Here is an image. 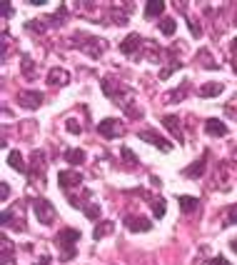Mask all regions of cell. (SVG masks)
Wrapping results in <instances>:
<instances>
[{
	"instance_id": "1",
	"label": "cell",
	"mask_w": 237,
	"mask_h": 265,
	"mask_svg": "<svg viewBox=\"0 0 237 265\" xmlns=\"http://www.w3.org/2000/svg\"><path fill=\"white\" fill-rule=\"evenodd\" d=\"M72 43H75V48H80L83 53H88L90 58H100L105 53V45H107L102 38H95L90 33H75Z\"/></svg>"
},
{
	"instance_id": "2",
	"label": "cell",
	"mask_w": 237,
	"mask_h": 265,
	"mask_svg": "<svg viewBox=\"0 0 237 265\" xmlns=\"http://www.w3.org/2000/svg\"><path fill=\"white\" fill-rule=\"evenodd\" d=\"M80 240V230L77 228H63L58 235H55V243L63 248V253H60V260L63 263H68L72 255H75V243Z\"/></svg>"
},
{
	"instance_id": "3",
	"label": "cell",
	"mask_w": 237,
	"mask_h": 265,
	"mask_svg": "<svg viewBox=\"0 0 237 265\" xmlns=\"http://www.w3.org/2000/svg\"><path fill=\"white\" fill-rule=\"evenodd\" d=\"M98 133H100L102 138L112 140V138H123L128 130H125V123H123V120H117V118H105V120L98 123Z\"/></svg>"
},
{
	"instance_id": "4",
	"label": "cell",
	"mask_w": 237,
	"mask_h": 265,
	"mask_svg": "<svg viewBox=\"0 0 237 265\" xmlns=\"http://www.w3.org/2000/svg\"><path fill=\"white\" fill-rule=\"evenodd\" d=\"M33 213H35L37 223H43V225H50V223L55 220V208H53V203L45 200V198H35V200H33Z\"/></svg>"
},
{
	"instance_id": "5",
	"label": "cell",
	"mask_w": 237,
	"mask_h": 265,
	"mask_svg": "<svg viewBox=\"0 0 237 265\" xmlns=\"http://www.w3.org/2000/svg\"><path fill=\"white\" fill-rule=\"evenodd\" d=\"M45 100V95L40 90H20L18 93V105L25 108V110H35V108H40Z\"/></svg>"
},
{
	"instance_id": "6",
	"label": "cell",
	"mask_w": 237,
	"mask_h": 265,
	"mask_svg": "<svg viewBox=\"0 0 237 265\" xmlns=\"http://www.w3.org/2000/svg\"><path fill=\"white\" fill-rule=\"evenodd\" d=\"M140 45H142V38L137 33H130L125 40L120 43V53L123 55H135V58H142L140 55Z\"/></svg>"
},
{
	"instance_id": "7",
	"label": "cell",
	"mask_w": 237,
	"mask_h": 265,
	"mask_svg": "<svg viewBox=\"0 0 237 265\" xmlns=\"http://www.w3.org/2000/svg\"><path fill=\"white\" fill-rule=\"evenodd\" d=\"M80 183H83V175L77 170H60L58 173V185L63 188V190H70V188L80 185Z\"/></svg>"
},
{
	"instance_id": "8",
	"label": "cell",
	"mask_w": 237,
	"mask_h": 265,
	"mask_svg": "<svg viewBox=\"0 0 237 265\" xmlns=\"http://www.w3.org/2000/svg\"><path fill=\"white\" fill-rule=\"evenodd\" d=\"M140 135V140H145V143H152V145H157L163 150V153H168V150H172V145H170V140H165L160 133H152V130H140L137 133Z\"/></svg>"
},
{
	"instance_id": "9",
	"label": "cell",
	"mask_w": 237,
	"mask_h": 265,
	"mask_svg": "<svg viewBox=\"0 0 237 265\" xmlns=\"http://www.w3.org/2000/svg\"><path fill=\"white\" fill-rule=\"evenodd\" d=\"M125 225H128L130 233H147L152 228V223L147 218H140V215H128L125 218Z\"/></svg>"
},
{
	"instance_id": "10",
	"label": "cell",
	"mask_w": 237,
	"mask_h": 265,
	"mask_svg": "<svg viewBox=\"0 0 237 265\" xmlns=\"http://www.w3.org/2000/svg\"><path fill=\"white\" fill-rule=\"evenodd\" d=\"M70 83V73L65 68H53L48 73V85H55V88H63Z\"/></svg>"
},
{
	"instance_id": "11",
	"label": "cell",
	"mask_w": 237,
	"mask_h": 265,
	"mask_svg": "<svg viewBox=\"0 0 237 265\" xmlns=\"http://www.w3.org/2000/svg\"><path fill=\"white\" fill-rule=\"evenodd\" d=\"M207 160H210V153H205L197 163H192L190 168H185L182 175H185V178H200V175H205V165H207Z\"/></svg>"
},
{
	"instance_id": "12",
	"label": "cell",
	"mask_w": 237,
	"mask_h": 265,
	"mask_svg": "<svg viewBox=\"0 0 237 265\" xmlns=\"http://www.w3.org/2000/svg\"><path fill=\"white\" fill-rule=\"evenodd\" d=\"M205 133H207V135H215V138H225L230 130H227V125H225L222 120L210 118V120H205Z\"/></svg>"
},
{
	"instance_id": "13",
	"label": "cell",
	"mask_w": 237,
	"mask_h": 265,
	"mask_svg": "<svg viewBox=\"0 0 237 265\" xmlns=\"http://www.w3.org/2000/svg\"><path fill=\"white\" fill-rule=\"evenodd\" d=\"M163 125H168V130L177 138L180 145L185 143V135H182V130H180V118H177V115H165V118H163Z\"/></svg>"
},
{
	"instance_id": "14",
	"label": "cell",
	"mask_w": 237,
	"mask_h": 265,
	"mask_svg": "<svg viewBox=\"0 0 237 265\" xmlns=\"http://www.w3.org/2000/svg\"><path fill=\"white\" fill-rule=\"evenodd\" d=\"M222 90H225L222 83H205L200 90H197V95H200V98H217Z\"/></svg>"
},
{
	"instance_id": "15",
	"label": "cell",
	"mask_w": 237,
	"mask_h": 265,
	"mask_svg": "<svg viewBox=\"0 0 237 265\" xmlns=\"http://www.w3.org/2000/svg\"><path fill=\"white\" fill-rule=\"evenodd\" d=\"M195 63H200L205 70H217V63H215V58L210 55V50H207V48H205V50H200V53L195 55Z\"/></svg>"
},
{
	"instance_id": "16",
	"label": "cell",
	"mask_w": 237,
	"mask_h": 265,
	"mask_svg": "<svg viewBox=\"0 0 237 265\" xmlns=\"http://www.w3.org/2000/svg\"><path fill=\"white\" fill-rule=\"evenodd\" d=\"M165 13V3L163 0H150V3L145 5V18H157Z\"/></svg>"
},
{
	"instance_id": "17",
	"label": "cell",
	"mask_w": 237,
	"mask_h": 265,
	"mask_svg": "<svg viewBox=\"0 0 237 265\" xmlns=\"http://www.w3.org/2000/svg\"><path fill=\"white\" fill-rule=\"evenodd\" d=\"M8 165L13 168V170H18V173H28V168H25V163H23V155L18 153V150H13V153L8 155Z\"/></svg>"
},
{
	"instance_id": "18",
	"label": "cell",
	"mask_w": 237,
	"mask_h": 265,
	"mask_svg": "<svg viewBox=\"0 0 237 265\" xmlns=\"http://www.w3.org/2000/svg\"><path fill=\"white\" fill-rule=\"evenodd\" d=\"M65 160L70 163V165H83L85 163V153L80 148H75V150H65Z\"/></svg>"
},
{
	"instance_id": "19",
	"label": "cell",
	"mask_w": 237,
	"mask_h": 265,
	"mask_svg": "<svg viewBox=\"0 0 237 265\" xmlns=\"http://www.w3.org/2000/svg\"><path fill=\"white\" fill-rule=\"evenodd\" d=\"M177 203H180V208H182L185 213H192V210L200 208V200L192 198V195H180V198H177Z\"/></svg>"
},
{
	"instance_id": "20",
	"label": "cell",
	"mask_w": 237,
	"mask_h": 265,
	"mask_svg": "<svg viewBox=\"0 0 237 265\" xmlns=\"http://www.w3.org/2000/svg\"><path fill=\"white\" fill-rule=\"evenodd\" d=\"M23 78L25 80H35L37 78V68L33 65V60L28 55H23Z\"/></svg>"
},
{
	"instance_id": "21",
	"label": "cell",
	"mask_w": 237,
	"mask_h": 265,
	"mask_svg": "<svg viewBox=\"0 0 237 265\" xmlns=\"http://www.w3.org/2000/svg\"><path fill=\"white\" fill-rule=\"evenodd\" d=\"M112 230H115V223H110V220H102V223L98 225V230L93 233V238H95V240H102V238H105V235H110Z\"/></svg>"
},
{
	"instance_id": "22",
	"label": "cell",
	"mask_w": 237,
	"mask_h": 265,
	"mask_svg": "<svg viewBox=\"0 0 237 265\" xmlns=\"http://www.w3.org/2000/svg\"><path fill=\"white\" fill-rule=\"evenodd\" d=\"M160 30H163L165 35H175L177 20H175V18H163V20H160Z\"/></svg>"
},
{
	"instance_id": "23",
	"label": "cell",
	"mask_w": 237,
	"mask_h": 265,
	"mask_svg": "<svg viewBox=\"0 0 237 265\" xmlns=\"http://www.w3.org/2000/svg\"><path fill=\"white\" fill-rule=\"evenodd\" d=\"M83 213H85L90 220H98V218H100V205H98V203H88V205L83 208Z\"/></svg>"
},
{
	"instance_id": "24",
	"label": "cell",
	"mask_w": 237,
	"mask_h": 265,
	"mask_svg": "<svg viewBox=\"0 0 237 265\" xmlns=\"http://www.w3.org/2000/svg\"><path fill=\"white\" fill-rule=\"evenodd\" d=\"M187 88H190V83L185 80V83L180 85V90H177V93H170V95H168V100H175V103H180V100L187 95Z\"/></svg>"
},
{
	"instance_id": "25",
	"label": "cell",
	"mask_w": 237,
	"mask_h": 265,
	"mask_svg": "<svg viewBox=\"0 0 237 265\" xmlns=\"http://www.w3.org/2000/svg\"><path fill=\"white\" fill-rule=\"evenodd\" d=\"M152 213H155V218H157V220H160V218L165 215V200H163V198L152 200Z\"/></svg>"
},
{
	"instance_id": "26",
	"label": "cell",
	"mask_w": 237,
	"mask_h": 265,
	"mask_svg": "<svg viewBox=\"0 0 237 265\" xmlns=\"http://www.w3.org/2000/svg\"><path fill=\"white\" fill-rule=\"evenodd\" d=\"M225 225H237V203L227 208V220H225Z\"/></svg>"
},
{
	"instance_id": "27",
	"label": "cell",
	"mask_w": 237,
	"mask_h": 265,
	"mask_svg": "<svg viewBox=\"0 0 237 265\" xmlns=\"http://www.w3.org/2000/svg\"><path fill=\"white\" fill-rule=\"evenodd\" d=\"M13 263V258H10V243H8V238H3V265H10Z\"/></svg>"
},
{
	"instance_id": "28",
	"label": "cell",
	"mask_w": 237,
	"mask_h": 265,
	"mask_svg": "<svg viewBox=\"0 0 237 265\" xmlns=\"http://www.w3.org/2000/svg\"><path fill=\"white\" fill-rule=\"evenodd\" d=\"M175 70H180V60H175V63H170V65H168V68H165V70L160 73V78H163V80H165V78H170V75H172Z\"/></svg>"
},
{
	"instance_id": "29",
	"label": "cell",
	"mask_w": 237,
	"mask_h": 265,
	"mask_svg": "<svg viewBox=\"0 0 237 265\" xmlns=\"http://www.w3.org/2000/svg\"><path fill=\"white\" fill-rule=\"evenodd\" d=\"M120 153H123V158H125L130 165H137V158L133 155V150H130V148H120Z\"/></svg>"
},
{
	"instance_id": "30",
	"label": "cell",
	"mask_w": 237,
	"mask_h": 265,
	"mask_svg": "<svg viewBox=\"0 0 237 265\" xmlns=\"http://www.w3.org/2000/svg\"><path fill=\"white\" fill-rule=\"evenodd\" d=\"M68 130L75 133V135H80V123H77V120H68Z\"/></svg>"
},
{
	"instance_id": "31",
	"label": "cell",
	"mask_w": 237,
	"mask_h": 265,
	"mask_svg": "<svg viewBox=\"0 0 237 265\" xmlns=\"http://www.w3.org/2000/svg\"><path fill=\"white\" fill-rule=\"evenodd\" d=\"M232 65H235L232 70L237 73V38H235V40H232Z\"/></svg>"
},
{
	"instance_id": "32",
	"label": "cell",
	"mask_w": 237,
	"mask_h": 265,
	"mask_svg": "<svg viewBox=\"0 0 237 265\" xmlns=\"http://www.w3.org/2000/svg\"><path fill=\"white\" fill-rule=\"evenodd\" d=\"M0 188H3V190H0V195H3V200H5V198L10 195V185H8V183H3Z\"/></svg>"
},
{
	"instance_id": "33",
	"label": "cell",
	"mask_w": 237,
	"mask_h": 265,
	"mask_svg": "<svg viewBox=\"0 0 237 265\" xmlns=\"http://www.w3.org/2000/svg\"><path fill=\"white\" fill-rule=\"evenodd\" d=\"M0 8H3V15H5V18H8L10 13H13V5H10V3H3V5H0Z\"/></svg>"
},
{
	"instance_id": "34",
	"label": "cell",
	"mask_w": 237,
	"mask_h": 265,
	"mask_svg": "<svg viewBox=\"0 0 237 265\" xmlns=\"http://www.w3.org/2000/svg\"><path fill=\"white\" fill-rule=\"evenodd\" d=\"M210 265H230L225 258H215V260H210Z\"/></svg>"
},
{
	"instance_id": "35",
	"label": "cell",
	"mask_w": 237,
	"mask_h": 265,
	"mask_svg": "<svg viewBox=\"0 0 237 265\" xmlns=\"http://www.w3.org/2000/svg\"><path fill=\"white\" fill-rule=\"evenodd\" d=\"M230 248H232V253L237 255V240H232V245H230Z\"/></svg>"
}]
</instances>
